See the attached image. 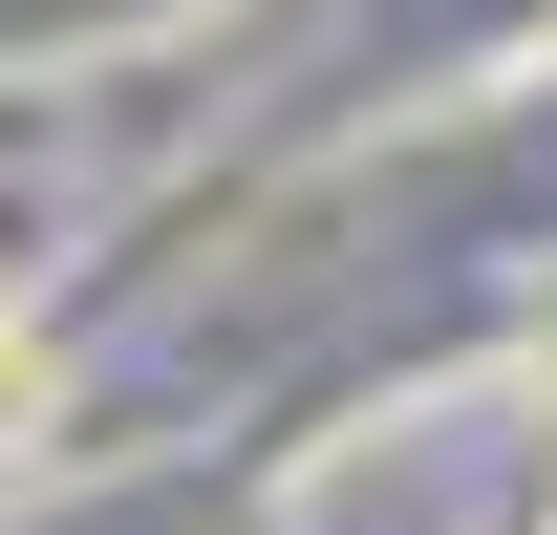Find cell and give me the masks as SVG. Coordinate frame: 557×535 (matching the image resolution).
<instances>
[{"label": "cell", "instance_id": "obj_1", "mask_svg": "<svg viewBox=\"0 0 557 535\" xmlns=\"http://www.w3.org/2000/svg\"><path fill=\"white\" fill-rule=\"evenodd\" d=\"M0 386H22V322H0Z\"/></svg>", "mask_w": 557, "mask_h": 535}]
</instances>
